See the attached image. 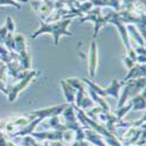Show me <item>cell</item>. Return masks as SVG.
Listing matches in <instances>:
<instances>
[{
    "label": "cell",
    "mask_w": 146,
    "mask_h": 146,
    "mask_svg": "<svg viewBox=\"0 0 146 146\" xmlns=\"http://www.w3.org/2000/svg\"><path fill=\"white\" fill-rule=\"evenodd\" d=\"M72 19H63V20H58L55 22H40V28L36 31L34 34L31 35L32 39H36L38 36H40L41 34H46L49 33L53 35L54 38V42L57 46L60 38L61 36H71V33L68 31V26L70 25Z\"/></svg>",
    "instance_id": "6da1fadb"
},
{
    "label": "cell",
    "mask_w": 146,
    "mask_h": 146,
    "mask_svg": "<svg viewBox=\"0 0 146 146\" xmlns=\"http://www.w3.org/2000/svg\"><path fill=\"white\" fill-rule=\"evenodd\" d=\"M124 89H123V94L119 97V101L117 104V108H120L126 104V102L129 101V98H132L136 95H138L141 90L145 89V77L141 78H137V80H130L124 82Z\"/></svg>",
    "instance_id": "7a4b0ae2"
},
{
    "label": "cell",
    "mask_w": 146,
    "mask_h": 146,
    "mask_svg": "<svg viewBox=\"0 0 146 146\" xmlns=\"http://www.w3.org/2000/svg\"><path fill=\"white\" fill-rule=\"evenodd\" d=\"M15 43V54L19 57V63L23 70H29L31 68V55L28 53V48L26 44V39L22 34L14 35Z\"/></svg>",
    "instance_id": "3957f363"
},
{
    "label": "cell",
    "mask_w": 146,
    "mask_h": 146,
    "mask_svg": "<svg viewBox=\"0 0 146 146\" xmlns=\"http://www.w3.org/2000/svg\"><path fill=\"white\" fill-rule=\"evenodd\" d=\"M39 76V72L36 70H27V72L25 74V76H23L22 78L19 80V82L15 84V86H13L12 88H9L7 90V96H8V101L9 102H14L17 100V97L19 96V94L25 89L28 84L36 77Z\"/></svg>",
    "instance_id": "277c9868"
},
{
    "label": "cell",
    "mask_w": 146,
    "mask_h": 146,
    "mask_svg": "<svg viewBox=\"0 0 146 146\" xmlns=\"http://www.w3.org/2000/svg\"><path fill=\"white\" fill-rule=\"evenodd\" d=\"M84 21H92L95 23V26H94V39H96V36H97V34H98L100 29L103 28L108 23L106 18L102 14V8L101 7H96L95 9H91L86 15H83L80 19L81 23L84 22Z\"/></svg>",
    "instance_id": "5b68a950"
},
{
    "label": "cell",
    "mask_w": 146,
    "mask_h": 146,
    "mask_svg": "<svg viewBox=\"0 0 146 146\" xmlns=\"http://www.w3.org/2000/svg\"><path fill=\"white\" fill-rule=\"evenodd\" d=\"M68 103H63L60 105H55V106H50V108H44V109H39V110H34L28 112V116H31L33 119L35 118H41V119H46L48 117H55L61 115L64 109L68 106Z\"/></svg>",
    "instance_id": "8992f818"
},
{
    "label": "cell",
    "mask_w": 146,
    "mask_h": 146,
    "mask_svg": "<svg viewBox=\"0 0 146 146\" xmlns=\"http://www.w3.org/2000/svg\"><path fill=\"white\" fill-rule=\"evenodd\" d=\"M97 60H98V54H97V44L95 41L91 42L89 56H88V67H89V75L91 78L95 77L96 70H97Z\"/></svg>",
    "instance_id": "52a82bcc"
},
{
    "label": "cell",
    "mask_w": 146,
    "mask_h": 146,
    "mask_svg": "<svg viewBox=\"0 0 146 146\" xmlns=\"http://www.w3.org/2000/svg\"><path fill=\"white\" fill-rule=\"evenodd\" d=\"M143 131H145V126H140V127H136V126H132L130 127L125 133H124V144L126 146H131L135 143H137V140L139 139L140 135L143 133Z\"/></svg>",
    "instance_id": "ba28073f"
},
{
    "label": "cell",
    "mask_w": 146,
    "mask_h": 146,
    "mask_svg": "<svg viewBox=\"0 0 146 146\" xmlns=\"http://www.w3.org/2000/svg\"><path fill=\"white\" fill-rule=\"evenodd\" d=\"M141 77H145V64H138V63H136L135 66H133V67L129 70L127 75L125 76L124 82L130 81V80L141 78Z\"/></svg>",
    "instance_id": "9c48e42d"
},
{
    "label": "cell",
    "mask_w": 146,
    "mask_h": 146,
    "mask_svg": "<svg viewBox=\"0 0 146 146\" xmlns=\"http://www.w3.org/2000/svg\"><path fill=\"white\" fill-rule=\"evenodd\" d=\"M61 87L63 89V94H64V97H66V101L68 104L70 105H74L75 103V97H76V90L72 88L69 83H67V81H61L60 82Z\"/></svg>",
    "instance_id": "30bf717a"
},
{
    "label": "cell",
    "mask_w": 146,
    "mask_h": 146,
    "mask_svg": "<svg viewBox=\"0 0 146 146\" xmlns=\"http://www.w3.org/2000/svg\"><path fill=\"white\" fill-rule=\"evenodd\" d=\"M95 7H112L115 12L120 11V0H89Z\"/></svg>",
    "instance_id": "8fae6325"
},
{
    "label": "cell",
    "mask_w": 146,
    "mask_h": 146,
    "mask_svg": "<svg viewBox=\"0 0 146 146\" xmlns=\"http://www.w3.org/2000/svg\"><path fill=\"white\" fill-rule=\"evenodd\" d=\"M129 101V103L131 104V109L133 110H145V89Z\"/></svg>",
    "instance_id": "7c38bea8"
},
{
    "label": "cell",
    "mask_w": 146,
    "mask_h": 146,
    "mask_svg": "<svg viewBox=\"0 0 146 146\" xmlns=\"http://www.w3.org/2000/svg\"><path fill=\"white\" fill-rule=\"evenodd\" d=\"M123 86H124V82H119L118 80H112L111 84L105 89L104 95L105 96H112L115 98H119V91Z\"/></svg>",
    "instance_id": "4fadbf2b"
},
{
    "label": "cell",
    "mask_w": 146,
    "mask_h": 146,
    "mask_svg": "<svg viewBox=\"0 0 146 146\" xmlns=\"http://www.w3.org/2000/svg\"><path fill=\"white\" fill-rule=\"evenodd\" d=\"M84 132H86V139L88 141H90L91 144H94L96 146H106V144L102 139V136L98 135L97 132H95L94 130L86 129V130H84Z\"/></svg>",
    "instance_id": "5bb4252c"
},
{
    "label": "cell",
    "mask_w": 146,
    "mask_h": 146,
    "mask_svg": "<svg viewBox=\"0 0 146 146\" xmlns=\"http://www.w3.org/2000/svg\"><path fill=\"white\" fill-rule=\"evenodd\" d=\"M126 29H127L129 38H132L133 40H135V42L138 43V46L145 47V39L140 35V33L138 32V29L136 28L135 25H127L126 26Z\"/></svg>",
    "instance_id": "9a60e30c"
},
{
    "label": "cell",
    "mask_w": 146,
    "mask_h": 146,
    "mask_svg": "<svg viewBox=\"0 0 146 146\" xmlns=\"http://www.w3.org/2000/svg\"><path fill=\"white\" fill-rule=\"evenodd\" d=\"M130 110H131V104L127 103L126 105H123V106H120V108H117L113 115L117 117L118 120H121V119H123V117H124Z\"/></svg>",
    "instance_id": "2e32d148"
},
{
    "label": "cell",
    "mask_w": 146,
    "mask_h": 146,
    "mask_svg": "<svg viewBox=\"0 0 146 146\" xmlns=\"http://www.w3.org/2000/svg\"><path fill=\"white\" fill-rule=\"evenodd\" d=\"M1 6H13L17 9H20L21 8L20 4L17 3V1H14V0H0V7H1Z\"/></svg>",
    "instance_id": "e0dca14e"
},
{
    "label": "cell",
    "mask_w": 146,
    "mask_h": 146,
    "mask_svg": "<svg viewBox=\"0 0 146 146\" xmlns=\"http://www.w3.org/2000/svg\"><path fill=\"white\" fill-rule=\"evenodd\" d=\"M5 27L7 28L8 33H13V32H14V29H15L14 21H13V19H12L9 15L6 18V23H5Z\"/></svg>",
    "instance_id": "ac0fdd59"
},
{
    "label": "cell",
    "mask_w": 146,
    "mask_h": 146,
    "mask_svg": "<svg viewBox=\"0 0 146 146\" xmlns=\"http://www.w3.org/2000/svg\"><path fill=\"white\" fill-rule=\"evenodd\" d=\"M123 60H124L125 67H126V68H127L129 70H130V69H131V68H132L133 66L136 64V62H135V61H133V60H131V58H130L129 56H124V57H123Z\"/></svg>",
    "instance_id": "d6986e66"
},
{
    "label": "cell",
    "mask_w": 146,
    "mask_h": 146,
    "mask_svg": "<svg viewBox=\"0 0 146 146\" xmlns=\"http://www.w3.org/2000/svg\"><path fill=\"white\" fill-rule=\"evenodd\" d=\"M71 146H89V143L88 141H84V140H81V141L75 140V143L72 144Z\"/></svg>",
    "instance_id": "ffe728a7"
},
{
    "label": "cell",
    "mask_w": 146,
    "mask_h": 146,
    "mask_svg": "<svg viewBox=\"0 0 146 146\" xmlns=\"http://www.w3.org/2000/svg\"><path fill=\"white\" fill-rule=\"evenodd\" d=\"M14 1H17V3H27L28 0H14Z\"/></svg>",
    "instance_id": "44dd1931"
}]
</instances>
